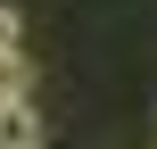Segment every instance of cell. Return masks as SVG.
Here are the masks:
<instances>
[{"label": "cell", "mask_w": 157, "mask_h": 149, "mask_svg": "<svg viewBox=\"0 0 157 149\" xmlns=\"http://www.w3.org/2000/svg\"><path fill=\"white\" fill-rule=\"evenodd\" d=\"M8 50H25V17H17V8H0V58H8Z\"/></svg>", "instance_id": "2"}, {"label": "cell", "mask_w": 157, "mask_h": 149, "mask_svg": "<svg viewBox=\"0 0 157 149\" xmlns=\"http://www.w3.org/2000/svg\"><path fill=\"white\" fill-rule=\"evenodd\" d=\"M0 149H50V116L33 108V91L0 100Z\"/></svg>", "instance_id": "1"}]
</instances>
